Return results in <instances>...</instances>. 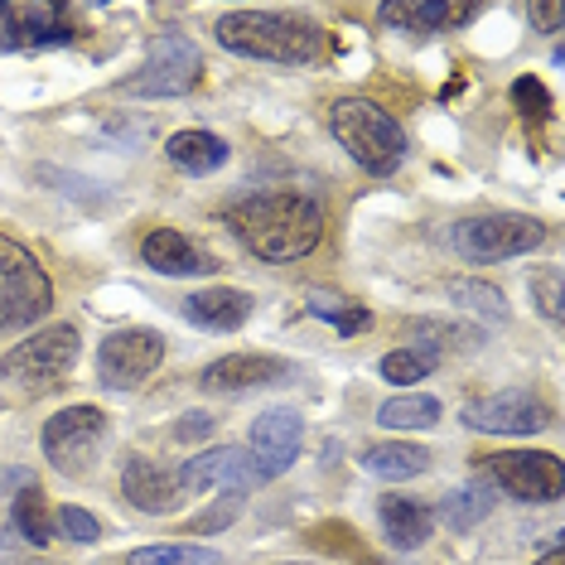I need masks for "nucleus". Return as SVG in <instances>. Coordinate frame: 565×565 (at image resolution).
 <instances>
[{"mask_svg":"<svg viewBox=\"0 0 565 565\" xmlns=\"http://www.w3.org/2000/svg\"><path fill=\"white\" fill-rule=\"evenodd\" d=\"M227 227L256 262H300L324 237V213L300 189H276V194L242 199L227 213Z\"/></svg>","mask_w":565,"mask_h":565,"instance_id":"f257e3e1","label":"nucleus"},{"mask_svg":"<svg viewBox=\"0 0 565 565\" xmlns=\"http://www.w3.org/2000/svg\"><path fill=\"white\" fill-rule=\"evenodd\" d=\"M213 40L227 54L262 58V63H310L324 44L319 24L286 15V10H233L213 24Z\"/></svg>","mask_w":565,"mask_h":565,"instance_id":"f03ea898","label":"nucleus"},{"mask_svg":"<svg viewBox=\"0 0 565 565\" xmlns=\"http://www.w3.org/2000/svg\"><path fill=\"white\" fill-rule=\"evenodd\" d=\"M329 131L367 174H392L406 160V131L387 107L367 97H339L329 107Z\"/></svg>","mask_w":565,"mask_h":565,"instance_id":"7ed1b4c3","label":"nucleus"},{"mask_svg":"<svg viewBox=\"0 0 565 565\" xmlns=\"http://www.w3.org/2000/svg\"><path fill=\"white\" fill-rule=\"evenodd\" d=\"M542 242H546V227L526 213H479V217H459V223L449 227V247L473 266L526 256L542 247Z\"/></svg>","mask_w":565,"mask_h":565,"instance_id":"20e7f679","label":"nucleus"},{"mask_svg":"<svg viewBox=\"0 0 565 565\" xmlns=\"http://www.w3.org/2000/svg\"><path fill=\"white\" fill-rule=\"evenodd\" d=\"M203 78V54L184 34H156L131 78L117 83L121 97H184Z\"/></svg>","mask_w":565,"mask_h":565,"instance_id":"39448f33","label":"nucleus"},{"mask_svg":"<svg viewBox=\"0 0 565 565\" xmlns=\"http://www.w3.org/2000/svg\"><path fill=\"white\" fill-rule=\"evenodd\" d=\"M54 286H49L44 266L34 262L30 247L0 233V329H24L49 315Z\"/></svg>","mask_w":565,"mask_h":565,"instance_id":"423d86ee","label":"nucleus"},{"mask_svg":"<svg viewBox=\"0 0 565 565\" xmlns=\"http://www.w3.org/2000/svg\"><path fill=\"white\" fill-rule=\"evenodd\" d=\"M73 363H78V329L49 324V329L30 333V339L15 343V349L0 358V377L15 382V387L44 392V387H54L58 377H68Z\"/></svg>","mask_w":565,"mask_h":565,"instance_id":"0eeeda50","label":"nucleus"},{"mask_svg":"<svg viewBox=\"0 0 565 565\" xmlns=\"http://www.w3.org/2000/svg\"><path fill=\"white\" fill-rule=\"evenodd\" d=\"M483 473L493 479V488H503L518 503H556L565 493V465L546 449H503L488 455Z\"/></svg>","mask_w":565,"mask_h":565,"instance_id":"6e6552de","label":"nucleus"},{"mask_svg":"<svg viewBox=\"0 0 565 565\" xmlns=\"http://www.w3.org/2000/svg\"><path fill=\"white\" fill-rule=\"evenodd\" d=\"M164 363V333L160 329H117L97 349V377L102 387L131 392Z\"/></svg>","mask_w":565,"mask_h":565,"instance_id":"1a4fd4ad","label":"nucleus"},{"mask_svg":"<svg viewBox=\"0 0 565 565\" xmlns=\"http://www.w3.org/2000/svg\"><path fill=\"white\" fill-rule=\"evenodd\" d=\"M107 440V416L97 406H68L44 426V459L63 473H83Z\"/></svg>","mask_w":565,"mask_h":565,"instance_id":"9d476101","label":"nucleus"},{"mask_svg":"<svg viewBox=\"0 0 565 565\" xmlns=\"http://www.w3.org/2000/svg\"><path fill=\"white\" fill-rule=\"evenodd\" d=\"M465 426L488 435H536L551 426V406L536 392H522V387L488 392L465 406Z\"/></svg>","mask_w":565,"mask_h":565,"instance_id":"9b49d317","label":"nucleus"},{"mask_svg":"<svg viewBox=\"0 0 565 565\" xmlns=\"http://www.w3.org/2000/svg\"><path fill=\"white\" fill-rule=\"evenodd\" d=\"M68 40V15L54 0H0V54H10V49H58Z\"/></svg>","mask_w":565,"mask_h":565,"instance_id":"f8f14e48","label":"nucleus"},{"mask_svg":"<svg viewBox=\"0 0 565 565\" xmlns=\"http://www.w3.org/2000/svg\"><path fill=\"white\" fill-rule=\"evenodd\" d=\"M300 440H305V426H300V411L290 406H276V411H262L252 420V465L262 479H280L295 459H300Z\"/></svg>","mask_w":565,"mask_h":565,"instance_id":"ddd939ff","label":"nucleus"},{"mask_svg":"<svg viewBox=\"0 0 565 565\" xmlns=\"http://www.w3.org/2000/svg\"><path fill=\"white\" fill-rule=\"evenodd\" d=\"M179 483L184 493H209V488H233V493H247V488L262 483L252 455L237 445H223V449H203V455L184 459L179 465Z\"/></svg>","mask_w":565,"mask_h":565,"instance_id":"4468645a","label":"nucleus"},{"mask_svg":"<svg viewBox=\"0 0 565 565\" xmlns=\"http://www.w3.org/2000/svg\"><path fill=\"white\" fill-rule=\"evenodd\" d=\"M121 493L126 503L150 512V518H164V512H174L184 503V483H179V469L170 465H156V459H140L131 455L121 469Z\"/></svg>","mask_w":565,"mask_h":565,"instance_id":"2eb2a0df","label":"nucleus"},{"mask_svg":"<svg viewBox=\"0 0 565 565\" xmlns=\"http://www.w3.org/2000/svg\"><path fill=\"white\" fill-rule=\"evenodd\" d=\"M290 377L286 358H266V353H227L217 363L203 367V387L209 392H252V387H276Z\"/></svg>","mask_w":565,"mask_h":565,"instance_id":"dca6fc26","label":"nucleus"},{"mask_svg":"<svg viewBox=\"0 0 565 565\" xmlns=\"http://www.w3.org/2000/svg\"><path fill=\"white\" fill-rule=\"evenodd\" d=\"M184 319L209 333H233L252 319V295L247 290H233V286H213V290H199L184 300Z\"/></svg>","mask_w":565,"mask_h":565,"instance_id":"f3484780","label":"nucleus"},{"mask_svg":"<svg viewBox=\"0 0 565 565\" xmlns=\"http://www.w3.org/2000/svg\"><path fill=\"white\" fill-rule=\"evenodd\" d=\"M140 262H146L150 271H160V276H203V271H213L209 256H203L184 233H174V227H156V233H146V242H140Z\"/></svg>","mask_w":565,"mask_h":565,"instance_id":"a211bd4d","label":"nucleus"},{"mask_svg":"<svg viewBox=\"0 0 565 565\" xmlns=\"http://www.w3.org/2000/svg\"><path fill=\"white\" fill-rule=\"evenodd\" d=\"M473 15H479V6H455V0H411V6H396V0H387V6L377 10L382 24H396V30H455V24H469Z\"/></svg>","mask_w":565,"mask_h":565,"instance_id":"6ab92c4d","label":"nucleus"},{"mask_svg":"<svg viewBox=\"0 0 565 565\" xmlns=\"http://www.w3.org/2000/svg\"><path fill=\"white\" fill-rule=\"evenodd\" d=\"M377 512H382V532L392 536V546H402V551L426 546V536H430V526H435L426 503L392 493V498H382V503H377Z\"/></svg>","mask_w":565,"mask_h":565,"instance_id":"aec40b11","label":"nucleus"},{"mask_svg":"<svg viewBox=\"0 0 565 565\" xmlns=\"http://www.w3.org/2000/svg\"><path fill=\"white\" fill-rule=\"evenodd\" d=\"M164 156H170L184 174H217L227 164V140L213 136V131H179V136H170Z\"/></svg>","mask_w":565,"mask_h":565,"instance_id":"412c9836","label":"nucleus"},{"mask_svg":"<svg viewBox=\"0 0 565 565\" xmlns=\"http://www.w3.org/2000/svg\"><path fill=\"white\" fill-rule=\"evenodd\" d=\"M488 512H493V488L488 483H459L440 498V508H435L430 518H440L449 532H473Z\"/></svg>","mask_w":565,"mask_h":565,"instance_id":"4be33fe9","label":"nucleus"},{"mask_svg":"<svg viewBox=\"0 0 565 565\" xmlns=\"http://www.w3.org/2000/svg\"><path fill=\"white\" fill-rule=\"evenodd\" d=\"M363 469L377 473V479H416V473L430 469V449L406 445V440H387V445H372L363 455Z\"/></svg>","mask_w":565,"mask_h":565,"instance_id":"5701e85b","label":"nucleus"},{"mask_svg":"<svg viewBox=\"0 0 565 565\" xmlns=\"http://www.w3.org/2000/svg\"><path fill=\"white\" fill-rule=\"evenodd\" d=\"M377 426H387V430H430V426H440V402L426 396V392L392 396V402L377 406Z\"/></svg>","mask_w":565,"mask_h":565,"instance_id":"b1692460","label":"nucleus"},{"mask_svg":"<svg viewBox=\"0 0 565 565\" xmlns=\"http://www.w3.org/2000/svg\"><path fill=\"white\" fill-rule=\"evenodd\" d=\"M15 532L30 546H49V542H54V512H49L40 483H24L15 493Z\"/></svg>","mask_w":565,"mask_h":565,"instance_id":"393cba45","label":"nucleus"},{"mask_svg":"<svg viewBox=\"0 0 565 565\" xmlns=\"http://www.w3.org/2000/svg\"><path fill=\"white\" fill-rule=\"evenodd\" d=\"M445 295L459 305V310L488 319V324H508V300L498 286H488V280H449Z\"/></svg>","mask_w":565,"mask_h":565,"instance_id":"a878e982","label":"nucleus"},{"mask_svg":"<svg viewBox=\"0 0 565 565\" xmlns=\"http://www.w3.org/2000/svg\"><path fill=\"white\" fill-rule=\"evenodd\" d=\"M126 565H223V551L189 546V542H164V546H140V551H131Z\"/></svg>","mask_w":565,"mask_h":565,"instance_id":"bb28decb","label":"nucleus"},{"mask_svg":"<svg viewBox=\"0 0 565 565\" xmlns=\"http://www.w3.org/2000/svg\"><path fill=\"white\" fill-rule=\"evenodd\" d=\"M435 363H440V358H430L420 349H392L387 358H382V377L387 382H420V377L435 372Z\"/></svg>","mask_w":565,"mask_h":565,"instance_id":"cd10ccee","label":"nucleus"},{"mask_svg":"<svg viewBox=\"0 0 565 565\" xmlns=\"http://www.w3.org/2000/svg\"><path fill=\"white\" fill-rule=\"evenodd\" d=\"M54 536H63V542H73V546H93L102 536V526L87 508H58L54 512Z\"/></svg>","mask_w":565,"mask_h":565,"instance_id":"c85d7f7f","label":"nucleus"},{"mask_svg":"<svg viewBox=\"0 0 565 565\" xmlns=\"http://www.w3.org/2000/svg\"><path fill=\"white\" fill-rule=\"evenodd\" d=\"M532 300H536V310L556 324L561 319V266H542V271L532 276Z\"/></svg>","mask_w":565,"mask_h":565,"instance_id":"c756f323","label":"nucleus"},{"mask_svg":"<svg viewBox=\"0 0 565 565\" xmlns=\"http://www.w3.org/2000/svg\"><path fill=\"white\" fill-rule=\"evenodd\" d=\"M310 315L319 319H329L339 333H358V329H367V310H358V305H333V300H315L310 305Z\"/></svg>","mask_w":565,"mask_h":565,"instance_id":"7c9ffc66","label":"nucleus"},{"mask_svg":"<svg viewBox=\"0 0 565 565\" xmlns=\"http://www.w3.org/2000/svg\"><path fill=\"white\" fill-rule=\"evenodd\" d=\"M512 102H518V111H522V117H532V121H542L551 111V93L536 78H518V83H512Z\"/></svg>","mask_w":565,"mask_h":565,"instance_id":"2f4dec72","label":"nucleus"},{"mask_svg":"<svg viewBox=\"0 0 565 565\" xmlns=\"http://www.w3.org/2000/svg\"><path fill=\"white\" fill-rule=\"evenodd\" d=\"M237 508H242V498H227L223 508H213V512H203V518L189 522V532H209V526H227L237 518Z\"/></svg>","mask_w":565,"mask_h":565,"instance_id":"473e14b6","label":"nucleus"},{"mask_svg":"<svg viewBox=\"0 0 565 565\" xmlns=\"http://www.w3.org/2000/svg\"><path fill=\"white\" fill-rule=\"evenodd\" d=\"M532 20L542 24L546 34H556V30H561V20H565V10H561V6H532Z\"/></svg>","mask_w":565,"mask_h":565,"instance_id":"72a5a7b5","label":"nucleus"},{"mask_svg":"<svg viewBox=\"0 0 565 565\" xmlns=\"http://www.w3.org/2000/svg\"><path fill=\"white\" fill-rule=\"evenodd\" d=\"M536 565H565V546L556 542V546H551V551H546V556H542V561H536Z\"/></svg>","mask_w":565,"mask_h":565,"instance_id":"f704fd0d","label":"nucleus"}]
</instances>
